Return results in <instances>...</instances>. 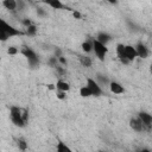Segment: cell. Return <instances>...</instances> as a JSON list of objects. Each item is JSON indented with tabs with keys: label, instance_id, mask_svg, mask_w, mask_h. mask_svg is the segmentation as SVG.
Returning a JSON list of instances; mask_svg holds the SVG:
<instances>
[{
	"label": "cell",
	"instance_id": "cell-1",
	"mask_svg": "<svg viewBox=\"0 0 152 152\" xmlns=\"http://www.w3.org/2000/svg\"><path fill=\"white\" fill-rule=\"evenodd\" d=\"M10 116L12 122L18 127H24L28 120V110L26 108H20L12 106L10 108Z\"/></svg>",
	"mask_w": 152,
	"mask_h": 152
},
{
	"label": "cell",
	"instance_id": "cell-2",
	"mask_svg": "<svg viewBox=\"0 0 152 152\" xmlns=\"http://www.w3.org/2000/svg\"><path fill=\"white\" fill-rule=\"evenodd\" d=\"M25 32L15 28L14 26L10 25L8 23H6L4 19H0V39L2 42H6L8 38L11 37H15V36H24Z\"/></svg>",
	"mask_w": 152,
	"mask_h": 152
},
{
	"label": "cell",
	"instance_id": "cell-3",
	"mask_svg": "<svg viewBox=\"0 0 152 152\" xmlns=\"http://www.w3.org/2000/svg\"><path fill=\"white\" fill-rule=\"evenodd\" d=\"M21 53L24 55V57H26L28 64L31 65V68H36L39 65V58L37 56V53L31 49V48H27V46H24L21 49Z\"/></svg>",
	"mask_w": 152,
	"mask_h": 152
},
{
	"label": "cell",
	"instance_id": "cell-4",
	"mask_svg": "<svg viewBox=\"0 0 152 152\" xmlns=\"http://www.w3.org/2000/svg\"><path fill=\"white\" fill-rule=\"evenodd\" d=\"M93 51L95 52L96 57L100 61H104V57L108 52V48H107V45H103L100 42H97L96 39H94L93 40Z\"/></svg>",
	"mask_w": 152,
	"mask_h": 152
},
{
	"label": "cell",
	"instance_id": "cell-5",
	"mask_svg": "<svg viewBox=\"0 0 152 152\" xmlns=\"http://www.w3.org/2000/svg\"><path fill=\"white\" fill-rule=\"evenodd\" d=\"M87 87L90 89L93 96H100V95L102 94V89H101L100 84H99L95 80H93V78H90V77L87 78Z\"/></svg>",
	"mask_w": 152,
	"mask_h": 152
},
{
	"label": "cell",
	"instance_id": "cell-6",
	"mask_svg": "<svg viewBox=\"0 0 152 152\" xmlns=\"http://www.w3.org/2000/svg\"><path fill=\"white\" fill-rule=\"evenodd\" d=\"M137 57H138V53H137L135 46L125 45V58H126L128 62H132V61H134Z\"/></svg>",
	"mask_w": 152,
	"mask_h": 152
},
{
	"label": "cell",
	"instance_id": "cell-7",
	"mask_svg": "<svg viewBox=\"0 0 152 152\" xmlns=\"http://www.w3.org/2000/svg\"><path fill=\"white\" fill-rule=\"evenodd\" d=\"M129 126H131V128H132L133 131H135V132H142V131L145 129V126L142 125V122H141V120H140L139 118H133V119H131V120H129Z\"/></svg>",
	"mask_w": 152,
	"mask_h": 152
},
{
	"label": "cell",
	"instance_id": "cell-8",
	"mask_svg": "<svg viewBox=\"0 0 152 152\" xmlns=\"http://www.w3.org/2000/svg\"><path fill=\"white\" fill-rule=\"evenodd\" d=\"M138 118L141 120V122H142V125H144L145 127L150 128V127L152 126V115H151V114H148V113H146V112H140V113L138 114Z\"/></svg>",
	"mask_w": 152,
	"mask_h": 152
},
{
	"label": "cell",
	"instance_id": "cell-9",
	"mask_svg": "<svg viewBox=\"0 0 152 152\" xmlns=\"http://www.w3.org/2000/svg\"><path fill=\"white\" fill-rule=\"evenodd\" d=\"M135 50H137L138 57H140V58H147V56H148V49L142 43H138L135 45Z\"/></svg>",
	"mask_w": 152,
	"mask_h": 152
},
{
	"label": "cell",
	"instance_id": "cell-10",
	"mask_svg": "<svg viewBox=\"0 0 152 152\" xmlns=\"http://www.w3.org/2000/svg\"><path fill=\"white\" fill-rule=\"evenodd\" d=\"M116 55H118V57H119L121 63H124V64H128L129 63L125 58V45L124 44H118L116 45Z\"/></svg>",
	"mask_w": 152,
	"mask_h": 152
},
{
	"label": "cell",
	"instance_id": "cell-11",
	"mask_svg": "<svg viewBox=\"0 0 152 152\" xmlns=\"http://www.w3.org/2000/svg\"><path fill=\"white\" fill-rule=\"evenodd\" d=\"M109 89H110V91L113 93V94H122L124 91H125V89H124V87L119 83V82H115V81H110V83H109Z\"/></svg>",
	"mask_w": 152,
	"mask_h": 152
},
{
	"label": "cell",
	"instance_id": "cell-12",
	"mask_svg": "<svg viewBox=\"0 0 152 152\" xmlns=\"http://www.w3.org/2000/svg\"><path fill=\"white\" fill-rule=\"evenodd\" d=\"M110 39H112V37H110L107 32H100V33L97 34V37H96V40L100 42V43L103 44V45H107V43H109Z\"/></svg>",
	"mask_w": 152,
	"mask_h": 152
},
{
	"label": "cell",
	"instance_id": "cell-13",
	"mask_svg": "<svg viewBox=\"0 0 152 152\" xmlns=\"http://www.w3.org/2000/svg\"><path fill=\"white\" fill-rule=\"evenodd\" d=\"M55 86H56L57 90H62V91H65V93H68L70 90V84L68 82L63 81V80H58Z\"/></svg>",
	"mask_w": 152,
	"mask_h": 152
},
{
	"label": "cell",
	"instance_id": "cell-14",
	"mask_svg": "<svg viewBox=\"0 0 152 152\" xmlns=\"http://www.w3.org/2000/svg\"><path fill=\"white\" fill-rule=\"evenodd\" d=\"M2 5L4 7H6V10H10V11H14L18 8V1L15 0H4Z\"/></svg>",
	"mask_w": 152,
	"mask_h": 152
},
{
	"label": "cell",
	"instance_id": "cell-15",
	"mask_svg": "<svg viewBox=\"0 0 152 152\" xmlns=\"http://www.w3.org/2000/svg\"><path fill=\"white\" fill-rule=\"evenodd\" d=\"M46 5H49L50 7H52L53 10H62V8H65V5L59 1V0H51V1H46L45 2Z\"/></svg>",
	"mask_w": 152,
	"mask_h": 152
},
{
	"label": "cell",
	"instance_id": "cell-16",
	"mask_svg": "<svg viewBox=\"0 0 152 152\" xmlns=\"http://www.w3.org/2000/svg\"><path fill=\"white\" fill-rule=\"evenodd\" d=\"M78 59H80V63L83 66H86V68H90L91 66V59H90V57H88V56H78Z\"/></svg>",
	"mask_w": 152,
	"mask_h": 152
},
{
	"label": "cell",
	"instance_id": "cell-17",
	"mask_svg": "<svg viewBox=\"0 0 152 152\" xmlns=\"http://www.w3.org/2000/svg\"><path fill=\"white\" fill-rule=\"evenodd\" d=\"M56 151H57V152H72L71 148H70L68 145H65L63 141H59V142L57 144Z\"/></svg>",
	"mask_w": 152,
	"mask_h": 152
},
{
	"label": "cell",
	"instance_id": "cell-18",
	"mask_svg": "<svg viewBox=\"0 0 152 152\" xmlns=\"http://www.w3.org/2000/svg\"><path fill=\"white\" fill-rule=\"evenodd\" d=\"M81 48H82L83 52L89 53L90 51H93V40H91V42H90V40L83 42V43H82V45H81Z\"/></svg>",
	"mask_w": 152,
	"mask_h": 152
},
{
	"label": "cell",
	"instance_id": "cell-19",
	"mask_svg": "<svg viewBox=\"0 0 152 152\" xmlns=\"http://www.w3.org/2000/svg\"><path fill=\"white\" fill-rule=\"evenodd\" d=\"M80 95H81L82 97H90V96H93L90 89H89L87 86H83V87L80 89Z\"/></svg>",
	"mask_w": 152,
	"mask_h": 152
},
{
	"label": "cell",
	"instance_id": "cell-20",
	"mask_svg": "<svg viewBox=\"0 0 152 152\" xmlns=\"http://www.w3.org/2000/svg\"><path fill=\"white\" fill-rule=\"evenodd\" d=\"M96 78H97V83L99 84H109L110 83V81L104 76V75H101V74H97V76H96Z\"/></svg>",
	"mask_w": 152,
	"mask_h": 152
},
{
	"label": "cell",
	"instance_id": "cell-21",
	"mask_svg": "<svg viewBox=\"0 0 152 152\" xmlns=\"http://www.w3.org/2000/svg\"><path fill=\"white\" fill-rule=\"evenodd\" d=\"M37 26L33 24V25H31V26H28V27H26V32H25V34H27V36H36V33H37Z\"/></svg>",
	"mask_w": 152,
	"mask_h": 152
},
{
	"label": "cell",
	"instance_id": "cell-22",
	"mask_svg": "<svg viewBox=\"0 0 152 152\" xmlns=\"http://www.w3.org/2000/svg\"><path fill=\"white\" fill-rule=\"evenodd\" d=\"M18 147H19L21 151L27 150V142L25 141V139H23V138H19V139H18Z\"/></svg>",
	"mask_w": 152,
	"mask_h": 152
},
{
	"label": "cell",
	"instance_id": "cell-23",
	"mask_svg": "<svg viewBox=\"0 0 152 152\" xmlns=\"http://www.w3.org/2000/svg\"><path fill=\"white\" fill-rule=\"evenodd\" d=\"M49 65H50V66H52V68H56V66L58 65V58H57L56 56L51 57V58L49 59Z\"/></svg>",
	"mask_w": 152,
	"mask_h": 152
},
{
	"label": "cell",
	"instance_id": "cell-24",
	"mask_svg": "<svg viewBox=\"0 0 152 152\" xmlns=\"http://www.w3.org/2000/svg\"><path fill=\"white\" fill-rule=\"evenodd\" d=\"M7 53H8V55L14 56V55H17V53H18V49H17L15 46H10V48L7 49Z\"/></svg>",
	"mask_w": 152,
	"mask_h": 152
},
{
	"label": "cell",
	"instance_id": "cell-25",
	"mask_svg": "<svg viewBox=\"0 0 152 152\" xmlns=\"http://www.w3.org/2000/svg\"><path fill=\"white\" fill-rule=\"evenodd\" d=\"M56 96H57V99H59V100H64V99L66 97V93H65V91H62V90H57Z\"/></svg>",
	"mask_w": 152,
	"mask_h": 152
},
{
	"label": "cell",
	"instance_id": "cell-26",
	"mask_svg": "<svg viewBox=\"0 0 152 152\" xmlns=\"http://www.w3.org/2000/svg\"><path fill=\"white\" fill-rule=\"evenodd\" d=\"M37 14H38L39 17H46V15H48V13L45 12V10L42 8V7H38V8H37Z\"/></svg>",
	"mask_w": 152,
	"mask_h": 152
},
{
	"label": "cell",
	"instance_id": "cell-27",
	"mask_svg": "<svg viewBox=\"0 0 152 152\" xmlns=\"http://www.w3.org/2000/svg\"><path fill=\"white\" fill-rule=\"evenodd\" d=\"M72 17H74L75 19H81V18H82V14H81L78 11H75V10H72Z\"/></svg>",
	"mask_w": 152,
	"mask_h": 152
},
{
	"label": "cell",
	"instance_id": "cell-28",
	"mask_svg": "<svg viewBox=\"0 0 152 152\" xmlns=\"http://www.w3.org/2000/svg\"><path fill=\"white\" fill-rule=\"evenodd\" d=\"M23 25H25L26 27H28V26H31V25H33V24H32V21H31L30 19H24V20H23Z\"/></svg>",
	"mask_w": 152,
	"mask_h": 152
},
{
	"label": "cell",
	"instance_id": "cell-29",
	"mask_svg": "<svg viewBox=\"0 0 152 152\" xmlns=\"http://www.w3.org/2000/svg\"><path fill=\"white\" fill-rule=\"evenodd\" d=\"M56 70H57V72H59L61 75H64V74H65V70H64V68H62L61 65H57V66H56Z\"/></svg>",
	"mask_w": 152,
	"mask_h": 152
},
{
	"label": "cell",
	"instance_id": "cell-30",
	"mask_svg": "<svg viewBox=\"0 0 152 152\" xmlns=\"http://www.w3.org/2000/svg\"><path fill=\"white\" fill-rule=\"evenodd\" d=\"M58 62L61 63V64H63V65H66V59L63 57V56H61V57H58Z\"/></svg>",
	"mask_w": 152,
	"mask_h": 152
},
{
	"label": "cell",
	"instance_id": "cell-31",
	"mask_svg": "<svg viewBox=\"0 0 152 152\" xmlns=\"http://www.w3.org/2000/svg\"><path fill=\"white\" fill-rule=\"evenodd\" d=\"M24 5H25V4H24L21 0H19V1H18V10H23V8H24Z\"/></svg>",
	"mask_w": 152,
	"mask_h": 152
},
{
	"label": "cell",
	"instance_id": "cell-32",
	"mask_svg": "<svg viewBox=\"0 0 152 152\" xmlns=\"http://www.w3.org/2000/svg\"><path fill=\"white\" fill-rule=\"evenodd\" d=\"M139 152H152V151H150V150H147V148H142V150H140Z\"/></svg>",
	"mask_w": 152,
	"mask_h": 152
},
{
	"label": "cell",
	"instance_id": "cell-33",
	"mask_svg": "<svg viewBox=\"0 0 152 152\" xmlns=\"http://www.w3.org/2000/svg\"><path fill=\"white\" fill-rule=\"evenodd\" d=\"M53 88H55V86H53V84H49V89H51V90H52Z\"/></svg>",
	"mask_w": 152,
	"mask_h": 152
},
{
	"label": "cell",
	"instance_id": "cell-34",
	"mask_svg": "<svg viewBox=\"0 0 152 152\" xmlns=\"http://www.w3.org/2000/svg\"><path fill=\"white\" fill-rule=\"evenodd\" d=\"M150 70H151V72H152V65H151V68H150Z\"/></svg>",
	"mask_w": 152,
	"mask_h": 152
},
{
	"label": "cell",
	"instance_id": "cell-35",
	"mask_svg": "<svg viewBox=\"0 0 152 152\" xmlns=\"http://www.w3.org/2000/svg\"><path fill=\"white\" fill-rule=\"evenodd\" d=\"M99 152H106V151H99Z\"/></svg>",
	"mask_w": 152,
	"mask_h": 152
}]
</instances>
